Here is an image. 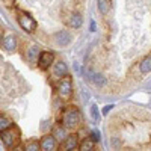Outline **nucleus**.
I'll list each match as a JSON object with an SVG mask.
<instances>
[{
    "label": "nucleus",
    "instance_id": "obj_12",
    "mask_svg": "<svg viewBox=\"0 0 151 151\" xmlns=\"http://www.w3.org/2000/svg\"><path fill=\"white\" fill-rule=\"evenodd\" d=\"M53 73H55V76H58V77H64V76H67L68 74V67H67V64L65 62H58V64L55 65V68H53Z\"/></svg>",
    "mask_w": 151,
    "mask_h": 151
},
{
    "label": "nucleus",
    "instance_id": "obj_13",
    "mask_svg": "<svg viewBox=\"0 0 151 151\" xmlns=\"http://www.w3.org/2000/svg\"><path fill=\"white\" fill-rule=\"evenodd\" d=\"M94 147H95V141L92 137H85L79 144V150H82V151H91V150H94Z\"/></svg>",
    "mask_w": 151,
    "mask_h": 151
},
{
    "label": "nucleus",
    "instance_id": "obj_20",
    "mask_svg": "<svg viewBox=\"0 0 151 151\" xmlns=\"http://www.w3.org/2000/svg\"><path fill=\"white\" fill-rule=\"evenodd\" d=\"M36 52H38V47H32V48L29 50V59H30V60H33V59H35Z\"/></svg>",
    "mask_w": 151,
    "mask_h": 151
},
{
    "label": "nucleus",
    "instance_id": "obj_23",
    "mask_svg": "<svg viewBox=\"0 0 151 151\" xmlns=\"http://www.w3.org/2000/svg\"><path fill=\"white\" fill-rule=\"evenodd\" d=\"M3 44V33H2V30H0V45Z\"/></svg>",
    "mask_w": 151,
    "mask_h": 151
},
{
    "label": "nucleus",
    "instance_id": "obj_16",
    "mask_svg": "<svg viewBox=\"0 0 151 151\" xmlns=\"http://www.w3.org/2000/svg\"><path fill=\"white\" fill-rule=\"evenodd\" d=\"M11 125H12L11 119H9L8 116H5V115H2V113H0V132L5 130V129H8V127H11Z\"/></svg>",
    "mask_w": 151,
    "mask_h": 151
},
{
    "label": "nucleus",
    "instance_id": "obj_5",
    "mask_svg": "<svg viewBox=\"0 0 151 151\" xmlns=\"http://www.w3.org/2000/svg\"><path fill=\"white\" fill-rule=\"evenodd\" d=\"M40 147H41L42 151H55V150L59 148V142L53 134H45V136L41 137Z\"/></svg>",
    "mask_w": 151,
    "mask_h": 151
},
{
    "label": "nucleus",
    "instance_id": "obj_9",
    "mask_svg": "<svg viewBox=\"0 0 151 151\" xmlns=\"http://www.w3.org/2000/svg\"><path fill=\"white\" fill-rule=\"evenodd\" d=\"M68 129L65 127L64 124H56L55 127H53V130H52V134L58 139V142H62L65 139V137L68 136V132H67Z\"/></svg>",
    "mask_w": 151,
    "mask_h": 151
},
{
    "label": "nucleus",
    "instance_id": "obj_17",
    "mask_svg": "<svg viewBox=\"0 0 151 151\" xmlns=\"http://www.w3.org/2000/svg\"><path fill=\"white\" fill-rule=\"evenodd\" d=\"M97 86H104L106 85V79L103 77L101 74H92V77H89Z\"/></svg>",
    "mask_w": 151,
    "mask_h": 151
},
{
    "label": "nucleus",
    "instance_id": "obj_14",
    "mask_svg": "<svg viewBox=\"0 0 151 151\" xmlns=\"http://www.w3.org/2000/svg\"><path fill=\"white\" fill-rule=\"evenodd\" d=\"M97 8H98V12L101 15H106L109 9H110V0H98L97 2Z\"/></svg>",
    "mask_w": 151,
    "mask_h": 151
},
{
    "label": "nucleus",
    "instance_id": "obj_4",
    "mask_svg": "<svg viewBox=\"0 0 151 151\" xmlns=\"http://www.w3.org/2000/svg\"><path fill=\"white\" fill-rule=\"evenodd\" d=\"M17 21H18V24H20V27H21L24 32H27V33L35 32L36 27H38L36 20H35L30 14H27V12H18Z\"/></svg>",
    "mask_w": 151,
    "mask_h": 151
},
{
    "label": "nucleus",
    "instance_id": "obj_19",
    "mask_svg": "<svg viewBox=\"0 0 151 151\" xmlns=\"http://www.w3.org/2000/svg\"><path fill=\"white\" fill-rule=\"evenodd\" d=\"M91 116H92L94 121L98 119V107H97V104H92L91 106Z\"/></svg>",
    "mask_w": 151,
    "mask_h": 151
},
{
    "label": "nucleus",
    "instance_id": "obj_2",
    "mask_svg": "<svg viewBox=\"0 0 151 151\" xmlns=\"http://www.w3.org/2000/svg\"><path fill=\"white\" fill-rule=\"evenodd\" d=\"M0 141H2V144L9 150L15 148L20 144V130L12 124L11 127L0 132Z\"/></svg>",
    "mask_w": 151,
    "mask_h": 151
},
{
    "label": "nucleus",
    "instance_id": "obj_7",
    "mask_svg": "<svg viewBox=\"0 0 151 151\" xmlns=\"http://www.w3.org/2000/svg\"><path fill=\"white\" fill-rule=\"evenodd\" d=\"M79 136L77 134H68L60 144V148L65 151H71V150H77L79 148Z\"/></svg>",
    "mask_w": 151,
    "mask_h": 151
},
{
    "label": "nucleus",
    "instance_id": "obj_22",
    "mask_svg": "<svg viewBox=\"0 0 151 151\" xmlns=\"http://www.w3.org/2000/svg\"><path fill=\"white\" fill-rule=\"evenodd\" d=\"M92 139H94L95 142L100 139V134H98V132H92Z\"/></svg>",
    "mask_w": 151,
    "mask_h": 151
},
{
    "label": "nucleus",
    "instance_id": "obj_10",
    "mask_svg": "<svg viewBox=\"0 0 151 151\" xmlns=\"http://www.w3.org/2000/svg\"><path fill=\"white\" fill-rule=\"evenodd\" d=\"M3 48L8 50V52H12V50L17 48V38L14 35H6L3 36Z\"/></svg>",
    "mask_w": 151,
    "mask_h": 151
},
{
    "label": "nucleus",
    "instance_id": "obj_3",
    "mask_svg": "<svg viewBox=\"0 0 151 151\" xmlns=\"http://www.w3.org/2000/svg\"><path fill=\"white\" fill-rule=\"evenodd\" d=\"M56 92H58L59 98L64 100V101L71 100V97H73V79L68 74L64 76V77H60L59 82L56 83Z\"/></svg>",
    "mask_w": 151,
    "mask_h": 151
},
{
    "label": "nucleus",
    "instance_id": "obj_21",
    "mask_svg": "<svg viewBox=\"0 0 151 151\" xmlns=\"http://www.w3.org/2000/svg\"><path fill=\"white\" fill-rule=\"evenodd\" d=\"M112 110V104H109V106H106V107H103V115H107V113Z\"/></svg>",
    "mask_w": 151,
    "mask_h": 151
},
{
    "label": "nucleus",
    "instance_id": "obj_15",
    "mask_svg": "<svg viewBox=\"0 0 151 151\" xmlns=\"http://www.w3.org/2000/svg\"><path fill=\"white\" fill-rule=\"evenodd\" d=\"M139 70H141L142 74H148V73H151V58H150V56H147V58L142 59L141 65H139Z\"/></svg>",
    "mask_w": 151,
    "mask_h": 151
},
{
    "label": "nucleus",
    "instance_id": "obj_8",
    "mask_svg": "<svg viewBox=\"0 0 151 151\" xmlns=\"http://www.w3.org/2000/svg\"><path fill=\"white\" fill-rule=\"evenodd\" d=\"M53 40L56 41V44H58V45L65 47V45H68V44L71 42L73 36H71V33H70L68 30H59V32H56V33H55Z\"/></svg>",
    "mask_w": 151,
    "mask_h": 151
},
{
    "label": "nucleus",
    "instance_id": "obj_6",
    "mask_svg": "<svg viewBox=\"0 0 151 151\" xmlns=\"http://www.w3.org/2000/svg\"><path fill=\"white\" fill-rule=\"evenodd\" d=\"M55 62V55L52 52H42L38 56V67L41 70H48Z\"/></svg>",
    "mask_w": 151,
    "mask_h": 151
},
{
    "label": "nucleus",
    "instance_id": "obj_1",
    "mask_svg": "<svg viewBox=\"0 0 151 151\" xmlns=\"http://www.w3.org/2000/svg\"><path fill=\"white\" fill-rule=\"evenodd\" d=\"M62 124L65 125L68 130L77 129L82 124V113L76 106H67L62 112Z\"/></svg>",
    "mask_w": 151,
    "mask_h": 151
},
{
    "label": "nucleus",
    "instance_id": "obj_18",
    "mask_svg": "<svg viewBox=\"0 0 151 151\" xmlns=\"http://www.w3.org/2000/svg\"><path fill=\"white\" fill-rule=\"evenodd\" d=\"M24 150H27V151H38V150H41L40 141H29L26 145H24Z\"/></svg>",
    "mask_w": 151,
    "mask_h": 151
},
{
    "label": "nucleus",
    "instance_id": "obj_11",
    "mask_svg": "<svg viewBox=\"0 0 151 151\" xmlns=\"http://www.w3.org/2000/svg\"><path fill=\"white\" fill-rule=\"evenodd\" d=\"M83 24V18L79 12H73L70 15V20H68V26L73 27V29H79L80 26Z\"/></svg>",
    "mask_w": 151,
    "mask_h": 151
}]
</instances>
